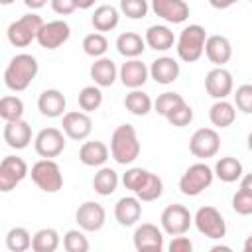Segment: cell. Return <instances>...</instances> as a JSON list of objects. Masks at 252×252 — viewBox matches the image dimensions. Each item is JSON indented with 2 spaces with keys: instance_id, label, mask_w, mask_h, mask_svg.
Masks as SVG:
<instances>
[{
  "instance_id": "cell-3",
  "label": "cell",
  "mask_w": 252,
  "mask_h": 252,
  "mask_svg": "<svg viewBox=\"0 0 252 252\" xmlns=\"http://www.w3.org/2000/svg\"><path fill=\"white\" fill-rule=\"evenodd\" d=\"M207 32L203 26L199 24H189L187 28L181 30L177 41H175V49L181 61L185 63H195L201 59V55L205 53V43H207Z\"/></svg>"
},
{
  "instance_id": "cell-1",
  "label": "cell",
  "mask_w": 252,
  "mask_h": 252,
  "mask_svg": "<svg viewBox=\"0 0 252 252\" xmlns=\"http://www.w3.org/2000/svg\"><path fill=\"white\" fill-rule=\"evenodd\" d=\"M37 71L39 65L33 55L18 53L10 59V63L4 69V85L14 93L26 91L32 85V81L37 77Z\"/></svg>"
},
{
  "instance_id": "cell-26",
  "label": "cell",
  "mask_w": 252,
  "mask_h": 252,
  "mask_svg": "<svg viewBox=\"0 0 252 252\" xmlns=\"http://www.w3.org/2000/svg\"><path fill=\"white\" fill-rule=\"evenodd\" d=\"M144 39H146V45L152 47L154 51H167V49H171L173 43L177 41L175 35H173V32H171L167 26H163V24H154V26H150V28L146 30Z\"/></svg>"
},
{
  "instance_id": "cell-20",
  "label": "cell",
  "mask_w": 252,
  "mask_h": 252,
  "mask_svg": "<svg viewBox=\"0 0 252 252\" xmlns=\"http://www.w3.org/2000/svg\"><path fill=\"white\" fill-rule=\"evenodd\" d=\"M179 73H181L179 63L173 57H167V55H161V57L154 59L152 65H150V77L158 85H171L173 81H177Z\"/></svg>"
},
{
  "instance_id": "cell-25",
  "label": "cell",
  "mask_w": 252,
  "mask_h": 252,
  "mask_svg": "<svg viewBox=\"0 0 252 252\" xmlns=\"http://www.w3.org/2000/svg\"><path fill=\"white\" fill-rule=\"evenodd\" d=\"M108 156H110V150L100 140L85 142L79 148V159L83 165H89V167H102L106 163Z\"/></svg>"
},
{
  "instance_id": "cell-39",
  "label": "cell",
  "mask_w": 252,
  "mask_h": 252,
  "mask_svg": "<svg viewBox=\"0 0 252 252\" xmlns=\"http://www.w3.org/2000/svg\"><path fill=\"white\" fill-rule=\"evenodd\" d=\"M165 120H167L171 126L185 128V126H189L191 120H193V108L183 100V102H179L173 110H169V112L165 114Z\"/></svg>"
},
{
  "instance_id": "cell-17",
  "label": "cell",
  "mask_w": 252,
  "mask_h": 252,
  "mask_svg": "<svg viewBox=\"0 0 252 252\" xmlns=\"http://www.w3.org/2000/svg\"><path fill=\"white\" fill-rule=\"evenodd\" d=\"M150 8L167 24H183L189 18V4L185 0H152Z\"/></svg>"
},
{
  "instance_id": "cell-15",
  "label": "cell",
  "mask_w": 252,
  "mask_h": 252,
  "mask_svg": "<svg viewBox=\"0 0 252 252\" xmlns=\"http://www.w3.org/2000/svg\"><path fill=\"white\" fill-rule=\"evenodd\" d=\"M134 248L138 252H161L163 250V232L152 222H142L134 230Z\"/></svg>"
},
{
  "instance_id": "cell-28",
  "label": "cell",
  "mask_w": 252,
  "mask_h": 252,
  "mask_svg": "<svg viewBox=\"0 0 252 252\" xmlns=\"http://www.w3.org/2000/svg\"><path fill=\"white\" fill-rule=\"evenodd\" d=\"M209 120L217 128H228L236 120V106L226 98H220L209 108Z\"/></svg>"
},
{
  "instance_id": "cell-40",
  "label": "cell",
  "mask_w": 252,
  "mask_h": 252,
  "mask_svg": "<svg viewBox=\"0 0 252 252\" xmlns=\"http://www.w3.org/2000/svg\"><path fill=\"white\" fill-rule=\"evenodd\" d=\"M150 173H152V171H148V169H144V167H130V169H126V173L122 175V183H124L126 189H130V191L136 195V193L142 189V185L148 181Z\"/></svg>"
},
{
  "instance_id": "cell-50",
  "label": "cell",
  "mask_w": 252,
  "mask_h": 252,
  "mask_svg": "<svg viewBox=\"0 0 252 252\" xmlns=\"http://www.w3.org/2000/svg\"><path fill=\"white\" fill-rule=\"evenodd\" d=\"M240 187L246 191H252V173H246L240 177Z\"/></svg>"
},
{
  "instance_id": "cell-45",
  "label": "cell",
  "mask_w": 252,
  "mask_h": 252,
  "mask_svg": "<svg viewBox=\"0 0 252 252\" xmlns=\"http://www.w3.org/2000/svg\"><path fill=\"white\" fill-rule=\"evenodd\" d=\"M234 106L244 114H252V85H240L234 91Z\"/></svg>"
},
{
  "instance_id": "cell-6",
  "label": "cell",
  "mask_w": 252,
  "mask_h": 252,
  "mask_svg": "<svg viewBox=\"0 0 252 252\" xmlns=\"http://www.w3.org/2000/svg\"><path fill=\"white\" fill-rule=\"evenodd\" d=\"M32 181L45 193H57L63 187V173L55 159L41 158L37 159L30 169Z\"/></svg>"
},
{
  "instance_id": "cell-52",
  "label": "cell",
  "mask_w": 252,
  "mask_h": 252,
  "mask_svg": "<svg viewBox=\"0 0 252 252\" xmlns=\"http://www.w3.org/2000/svg\"><path fill=\"white\" fill-rule=\"evenodd\" d=\"M242 248H244V252H252V234L244 240V246H242Z\"/></svg>"
},
{
  "instance_id": "cell-38",
  "label": "cell",
  "mask_w": 252,
  "mask_h": 252,
  "mask_svg": "<svg viewBox=\"0 0 252 252\" xmlns=\"http://www.w3.org/2000/svg\"><path fill=\"white\" fill-rule=\"evenodd\" d=\"M63 248L67 252H87L91 248V244H89V240L85 236V230L83 228L81 230L79 228L67 230L65 236H63Z\"/></svg>"
},
{
  "instance_id": "cell-33",
  "label": "cell",
  "mask_w": 252,
  "mask_h": 252,
  "mask_svg": "<svg viewBox=\"0 0 252 252\" xmlns=\"http://www.w3.org/2000/svg\"><path fill=\"white\" fill-rule=\"evenodd\" d=\"M61 244V238L55 228H39L32 238L33 252H55Z\"/></svg>"
},
{
  "instance_id": "cell-12",
  "label": "cell",
  "mask_w": 252,
  "mask_h": 252,
  "mask_svg": "<svg viewBox=\"0 0 252 252\" xmlns=\"http://www.w3.org/2000/svg\"><path fill=\"white\" fill-rule=\"evenodd\" d=\"M61 130L71 140H87L93 132V120L85 110H69L61 116Z\"/></svg>"
},
{
  "instance_id": "cell-16",
  "label": "cell",
  "mask_w": 252,
  "mask_h": 252,
  "mask_svg": "<svg viewBox=\"0 0 252 252\" xmlns=\"http://www.w3.org/2000/svg\"><path fill=\"white\" fill-rule=\"evenodd\" d=\"M234 89V81H232V73L226 71L224 67H215L207 73L205 77V91L209 96H213L215 100L226 98Z\"/></svg>"
},
{
  "instance_id": "cell-23",
  "label": "cell",
  "mask_w": 252,
  "mask_h": 252,
  "mask_svg": "<svg viewBox=\"0 0 252 252\" xmlns=\"http://www.w3.org/2000/svg\"><path fill=\"white\" fill-rule=\"evenodd\" d=\"M205 55L217 67H224L232 57V45L224 35H209L205 43Z\"/></svg>"
},
{
  "instance_id": "cell-21",
  "label": "cell",
  "mask_w": 252,
  "mask_h": 252,
  "mask_svg": "<svg viewBox=\"0 0 252 252\" xmlns=\"http://www.w3.org/2000/svg\"><path fill=\"white\" fill-rule=\"evenodd\" d=\"M67 98L59 89H45L37 98V108L47 118H59L65 114Z\"/></svg>"
},
{
  "instance_id": "cell-36",
  "label": "cell",
  "mask_w": 252,
  "mask_h": 252,
  "mask_svg": "<svg viewBox=\"0 0 252 252\" xmlns=\"http://www.w3.org/2000/svg\"><path fill=\"white\" fill-rule=\"evenodd\" d=\"M0 116L4 122H12V120H22L24 116V102L20 96L14 94H6L0 98Z\"/></svg>"
},
{
  "instance_id": "cell-14",
  "label": "cell",
  "mask_w": 252,
  "mask_h": 252,
  "mask_svg": "<svg viewBox=\"0 0 252 252\" xmlns=\"http://www.w3.org/2000/svg\"><path fill=\"white\" fill-rule=\"evenodd\" d=\"M71 35V28L67 22L63 20H51V22H45L37 33V43L39 47L43 49H57L61 47Z\"/></svg>"
},
{
  "instance_id": "cell-4",
  "label": "cell",
  "mask_w": 252,
  "mask_h": 252,
  "mask_svg": "<svg viewBox=\"0 0 252 252\" xmlns=\"http://www.w3.org/2000/svg\"><path fill=\"white\" fill-rule=\"evenodd\" d=\"M45 22L41 20V16L30 12V14H24L22 18L14 20L8 30H6V37L8 41L14 45V47H28L33 39H37V33L41 30Z\"/></svg>"
},
{
  "instance_id": "cell-49",
  "label": "cell",
  "mask_w": 252,
  "mask_h": 252,
  "mask_svg": "<svg viewBox=\"0 0 252 252\" xmlns=\"http://www.w3.org/2000/svg\"><path fill=\"white\" fill-rule=\"evenodd\" d=\"M24 4L30 8V10H39L47 4V0H24Z\"/></svg>"
},
{
  "instance_id": "cell-13",
  "label": "cell",
  "mask_w": 252,
  "mask_h": 252,
  "mask_svg": "<svg viewBox=\"0 0 252 252\" xmlns=\"http://www.w3.org/2000/svg\"><path fill=\"white\" fill-rule=\"evenodd\" d=\"M75 220L79 228H83L85 232H96L106 222V211L96 201H85L83 205H79L75 213Z\"/></svg>"
},
{
  "instance_id": "cell-22",
  "label": "cell",
  "mask_w": 252,
  "mask_h": 252,
  "mask_svg": "<svg viewBox=\"0 0 252 252\" xmlns=\"http://www.w3.org/2000/svg\"><path fill=\"white\" fill-rule=\"evenodd\" d=\"M142 217V201L138 197H120L114 205V219L120 226H134Z\"/></svg>"
},
{
  "instance_id": "cell-54",
  "label": "cell",
  "mask_w": 252,
  "mask_h": 252,
  "mask_svg": "<svg viewBox=\"0 0 252 252\" xmlns=\"http://www.w3.org/2000/svg\"><path fill=\"white\" fill-rule=\"evenodd\" d=\"M246 142H248V150L252 152V132L248 134V138H246Z\"/></svg>"
},
{
  "instance_id": "cell-35",
  "label": "cell",
  "mask_w": 252,
  "mask_h": 252,
  "mask_svg": "<svg viewBox=\"0 0 252 252\" xmlns=\"http://www.w3.org/2000/svg\"><path fill=\"white\" fill-rule=\"evenodd\" d=\"M32 234L24 226H12L6 234V248L10 252H26L32 248Z\"/></svg>"
},
{
  "instance_id": "cell-24",
  "label": "cell",
  "mask_w": 252,
  "mask_h": 252,
  "mask_svg": "<svg viewBox=\"0 0 252 252\" xmlns=\"http://www.w3.org/2000/svg\"><path fill=\"white\" fill-rule=\"evenodd\" d=\"M89 75H91L93 83L102 89V87H112L114 85V81L118 79V69H116V63L110 57H98L91 65Z\"/></svg>"
},
{
  "instance_id": "cell-56",
  "label": "cell",
  "mask_w": 252,
  "mask_h": 252,
  "mask_svg": "<svg viewBox=\"0 0 252 252\" xmlns=\"http://www.w3.org/2000/svg\"><path fill=\"white\" fill-rule=\"evenodd\" d=\"M250 2H252V0H250Z\"/></svg>"
},
{
  "instance_id": "cell-34",
  "label": "cell",
  "mask_w": 252,
  "mask_h": 252,
  "mask_svg": "<svg viewBox=\"0 0 252 252\" xmlns=\"http://www.w3.org/2000/svg\"><path fill=\"white\" fill-rule=\"evenodd\" d=\"M77 102H79V108L85 110V112H94L100 108L102 104V91L98 85H89V87H83L79 91V96H77Z\"/></svg>"
},
{
  "instance_id": "cell-48",
  "label": "cell",
  "mask_w": 252,
  "mask_h": 252,
  "mask_svg": "<svg viewBox=\"0 0 252 252\" xmlns=\"http://www.w3.org/2000/svg\"><path fill=\"white\" fill-rule=\"evenodd\" d=\"M236 2H240V0H209V4L213 8H217V10H226V8L234 6Z\"/></svg>"
},
{
  "instance_id": "cell-47",
  "label": "cell",
  "mask_w": 252,
  "mask_h": 252,
  "mask_svg": "<svg viewBox=\"0 0 252 252\" xmlns=\"http://www.w3.org/2000/svg\"><path fill=\"white\" fill-rule=\"evenodd\" d=\"M51 2V10L59 16H69L77 10V2L75 0H49Z\"/></svg>"
},
{
  "instance_id": "cell-53",
  "label": "cell",
  "mask_w": 252,
  "mask_h": 252,
  "mask_svg": "<svg viewBox=\"0 0 252 252\" xmlns=\"http://www.w3.org/2000/svg\"><path fill=\"white\" fill-rule=\"evenodd\" d=\"M219 250H230V246H224V244H219V246H213L211 252H219Z\"/></svg>"
},
{
  "instance_id": "cell-43",
  "label": "cell",
  "mask_w": 252,
  "mask_h": 252,
  "mask_svg": "<svg viewBox=\"0 0 252 252\" xmlns=\"http://www.w3.org/2000/svg\"><path fill=\"white\" fill-rule=\"evenodd\" d=\"M185 98L179 94V93H171V91H165V93H161L156 100H154V110L158 112V114H161V116H165L169 110H173L179 102H183Z\"/></svg>"
},
{
  "instance_id": "cell-37",
  "label": "cell",
  "mask_w": 252,
  "mask_h": 252,
  "mask_svg": "<svg viewBox=\"0 0 252 252\" xmlns=\"http://www.w3.org/2000/svg\"><path fill=\"white\" fill-rule=\"evenodd\" d=\"M83 51L89 57H93V59L104 57V53L108 51V39L104 37V33L93 32V33L85 35V39H83Z\"/></svg>"
},
{
  "instance_id": "cell-5",
  "label": "cell",
  "mask_w": 252,
  "mask_h": 252,
  "mask_svg": "<svg viewBox=\"0 0 252 252\" xmlns=\"http://www.w3.org/2000/svg\"><path fill=\"white\" fill-rule=\"evenodd\" d=\"M215 179V169L209 167L205 161H197L185 169V173L179 179V191L187 197H197L205 189L211 187Z\"/></svg>"
},
{
  "instance_id": "cell-7",
  "label": "cell",
  "mask_w": 252,
  "mask_h": 252,
  "mask_svg": "<svg viewBox=\"0 0 252 252\" xmlns=\"http://www.w3.org/2000/svg\"><path fill=\"white\" fill-rule=\"evenodd\" d=\"M193 224L203 236H207L211 240H222L226 234V222H224L220 211L211 205L197 209V213L193 217Z\"/></svg>"
},
{
  "instance_id": "cell-10",
  "label": "cell",
  "mask_w": 252,
  "mask_h": 252,
  "mask_svg": "<svg viewBox=\"0 0 252 252\" xmlns=\"http://www.w3.org/2000/svg\"><path fill=\"white\" fill-rule=\"evenodd\" d=\"M65 132L59 130V128H43L37 132V136L33 138V148H35V154L39 158H57L63 150H65Z\"/></svg>"
},
{
  "instance_id": "cell-42",
  "label": "cell",
  "mask_w": 252,
  "mask_h": 252,
  "mask_svg": "<svg viewBox=\"0 0 252 252\" xmlns=\"http://www.w3.org/2000/svg\"><path fill=\"white\" fill-rule=\"evenodd\" d=\"M148 0H120V12L130 20H142L148 16Z\"/></svg>"
},
{
  "instance_id": "cell-2",
  "label": "cell",
  "mask_w": 252,
  "mask_h": 252,
  "mask_svg": "<svg viewBox=\"0 0 252 252\" xmlns=\"http://www.w3.org/2000/svg\"><path fill=\"white\" fill-rule=\"evenodd\" d=\"M110 156L116 163L128 165L140 156V140L132 124H120L110 136Z\"/></svg>"
},
{
  "instance_id": "cell-51",
  "label": "cell",
  "mask_w": 252,
  "mask_h": 252,
  "mask_svg": "<svg viewBox=\"0 0 252 252\" xmlns=\"http://www.w3.org/2000/svg\"><path fill=\"white\" fill-rule=\"evenodd\" d=\"M75 2H77V8H79V10H89V8L94 6L96 0H75Z\"/></svg>"
},
{
  "instance_id": "cell-18",
  "label": "cell",
  "mask_w": 252,
  "mask_h": 252,
  "mask_svg": "<svg viewBox=\"0 0 252 252\" xmlns=\"http://www.w3.org/2000/svg\"><path fill=\"white\" fill-rule=\"evenodd\" d=\"M148 77H150V67L146 63H142L138 57L136 59H126L122 63V67L118 69V79L130 91L144 87V83L148 81Z\"/></svg>"
},
{
  "instance_id": "cell-9",
  "label": "cell",
  "mask_w": 252,
  "mask_h": 252,
  "mask_svg": "<svg viewBox=\"0 0 252 252\" xmlns=\"http://www.w3.org/2000/svg\"><path fill=\"white\" fill-rule=\"evenodd\" d=\"M220 150V136L215 128H199L189 140V152L199 159L215 158Z\"/></svg>"
},
{
  "instance_id": "cell-41",
  "label": "cell",
  "mask_w": 252,
  "mask_h": 252,
  "mask_svg": "<svg viewBox=\"0 0 252 252\" xmlns=\"http://www.w3.org/2000/svg\"><path fill=\"white\" fill-rule=\"evenodd\" d=\"M161 193H163V181L156 173H150L148 181L142 185V189L136 193V197L140 201H156L161 197Z\"/></svg>"
},
{
  "instance_id": "cell-30",
  "label": "cell",
  "mask_w": 252,
  "mask_h": 252,
  "mask_svg": "<svg viewBox=\"0 0 252 252\" xmlns=\"http://www.w3.org/2000/svg\"><path fill=\"white\" fill-rule=\"evenodd\" d=\"M213 169H215V177H219L224 183H234L244 173L242 163L236 158H232V156H224V158L217 159V163H215Z\"/></svg>"
},
{
  "instance_id": "cell-44",
  "label": "cell",
  "mask_w": 252,
  "mask_h": 252,
  "mask_svg": "<svg viewBox=\"0 0 252 252\" xmlns=\"http://www.w3.org/2000/svg\"><path fill=\"white\" fill-rule=\"evenodd\" d=\"M232 209L242 215V217H248L252 215V191H246V189H238L234 195H232Z\"/></svg>"
},
{
  "instance_id": "cell-29",
  "label": "cell",
  "mask_w": 252,
  "mask_h": 252,
  "mask_svg": "<svg viewBox=\"0 0 252 252\" xmlns=\"http://www.w3.org/2000/svg\"><path fill=\"white\" fill-rule=\"evenodd\" d=\"M120 22V12L110 6V4H102L98 6L94 12H93V18H91V24L96 32L104 33V32H112Z\"/></svg>"
},
{
  "instance_id": "cell-32",
  "label": "cell",
  "mask_w": 252,
  "mask_h": 252,
  "mask_svg": "<svg viewBox=\"0 0 252 252\" xmlns=\"http://www.w3.org/2000/svg\"><path fill=\"white\" fill-rule=\"evenodd\" d=\"M116 187H118V173L112 167H104L102 165L93 177V189L98 195L108 197V195H112L116 191Z\"/></svg>"
},
{
  "instance_id": "cell-31",
  "label": "cell",
  "mask_w": 252,
  "mask_h": 252,
  "mask_svg": "<svg viewBox=\"0 0 252 252\" xmlns=\"http://www.w3.org/2000/svg\"><path fill=\"white\" fill-rule=\"evenodd\" d=\"M124 106H126V110H128L130 114H134V116H146L148 112H152L154 100L150 98L148 93H144V91H140V89H132V91L126 94V98H124Z\"/></svg>"
},
{
  "instance_id": "cell-19",
  "label": "cell",
  "mask_w": 252,
  "mask_h": 252,
  "mask_svg": "<svg viewBox=\"0 0 252 252\" xmlns=\"http://www.w3.org/2000/svg\"><path fill=\"white\" fill-rule=\"evenodd\" d=\"M2 136H4L6 146H10L14 150H24L32 142V126L24 118L22 120H12V122L4 124Z\"/></svg>"
},
{
  "instance_id": "cell-46",
  "label": "cell",
  "mask_w": 252,
  "mask_h": 252,
  "mask_svg": "<svg viewBox=\"0 0 252 252\" xmlns=\"http://www.w3.org/2000/svg\"><path fill=\"white\" fill-rule=\"evenodd\" d=\"M167 250H169V252H191V250H193V242H191L187 236L177 234V236H173L171 242L167 244Z\"/></svg>"
},
{
  "instance_id": "cell-8",
  "label": "cell",
  "mask_w": 252,
  "mask_h": 252,
  "mask_svg": "<svg viewBox=\"0 0 252 252\" xmlns=\"http://www.w3.org/2000/svg\"><path fill=\"white\" fill-rule=\"evenodd\" d=\"M161 222V230L169 236H177V234H185L189 230V226L193 224V215L189 213V209L185 205H167L161 211L159 217Z\"/></svg>"
},
{
  "instance_id": "cell-55",
  "label": "cell",
  "mask_w": 252,
  "mask_h": 252,
  "mask_svg": "<svg viewBox=\"0 0 252 252\" xmlns=\"http://www.w3.org/2000/svg\"><path fill=\"white\" fill-rule=\"evenodd\" d=\"M12 2H14V0H0L2 6H8V4H12Z\"/></svg>"
},
{
  "instance_id": "cell-27",
  "label": "cell",
  "mask_w": 252,
  "mask_h": 252,
  "mask_svg": "<svg viewBox=\"0 0 252 252\" xmlns=\"http://www.w3.org/2000/svg\"><path fill=\"white\" fill-rule=\"evenodd\" d=\"M116 49L126 59H136L146 49V39L136 32H124L116 37Z\"/></svg>"
},
{
  "instance_id": "cell-11",
  "label": "cell",
  "mask_w": 252,
  "mask_h": 252,
  "mask_svg": "<svg viewBox=\"0 0 252 252\" xmlns=\"http://www.w3.org/2000/svg\"><path fill=\"white\" fill-rule=\"evenodd\" d=\"M26 175H30L28 163L18 156H6L0 161V191L8 193L16 189V185L22 183Z\"/></svg>"
}]
</instances>
